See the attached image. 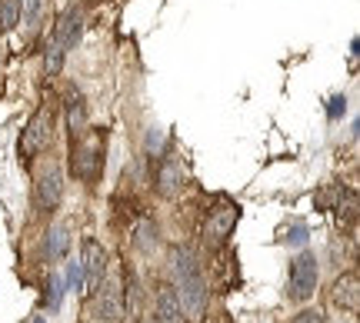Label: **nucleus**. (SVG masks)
I'll list each match as a JSON object with an SVG mask.
<instances>
[{
    "instance_id": "f257e3e1",
    "label": "nucleus",
    "mask_w": 360,
    "mask_h": 323,
    "mask_svg": "<svg viewBox=\"0 0 360 323\" xmlns=\"http://www.w3.org/2000/svg\"><path fill=\"white\" fill-rule=\"evenodd\" d=\"M174 277H177V297H180V307H184V317L187 320H200L207 310V277L200 270V263L193 257L191 246H174Z\"/></svg>"
},
{
    "instance_id": "f03ea898",
    "label": "nucleus",
    "mask_w": 360,
    "mask_h": 323,
    "mask_svg": "<svg viewBox=\"0 0 360 323\" xmlns=\"http://www.w3.org/2000/svg\"><path fill=\"white\" fill-rule=\"evenodd\" d=\"M103 147H107V133L103 130H84L74 137L70 147V173L84 183H94L103 170Z\"/></svg>"
},
{
    "instance_id": "7ed1b4c3",
    "label": "nucleus",
    "mask_w": 360,
    "mask_h": 323,
    "mask_svg": "<svg viewBox=\"0 0 360 323\" xmlns=\"http://www.w3.org/2000/svg\"><path fill=\"white\" fill-rule=\"evenodd\" d=\"M53 127H57V104L53 100H44L37 107V114L27 120L24 133H20V160H34L37 154H44L53 140Z\"/></svg>"
},
{
    "instance_id": "20e7f679",
    "label": "nucleus",
    "mask_w": 360,
    "mask_h": 323,
    "mask_svg": "<svg viewBox=\"0 0 360 323\" xmlns=\"http://www.w3.org/2000/svg\"><path fill=\"white\" fill-rule=\"evenodd\" d=\"M317 280H321V267H317V257H314L310 250L297 253L294 263H290L287 300H294V303H307V300L317 294Z\"/></svg>"
},
{
    "instance_id": "39448f33",
    "label": "nucleus",
    "mask_w": 360,
    "mask_h": 323,
    "mask_svg": "<svg viewBox=\"0 0 360 323\" xmlns=\"http://www.w3.org/2000/svg\"><path fill=\"white\" fill-rule=\"evenodd\" d=\"M237 217H240V207L237 204H231V200H220L217 207L210 210V217H207V227H204V240L207 246H220L227 237H231V230L237 227Z\"/></svg>"
},
{
    "instance_id": "423d86ee",
    "label": "nucleus",
    "mask_w": 360,
    "mask_h": 323,
    "mask_svg": "<svg viewBox=\"0 0 360 323\" xmlns=\"http://www.w3.org/2000/svg\"><path fill=\"white\" fill-rule=\"evenodd\" d=\"M80 267H84V286L87 290H97L103 280V273H107V250H103L94 237H84V244H80Z\"/></svg>"
},
{
    "instance_id": "0eeeda50",
    "label": "nucleus",
    "mask_w": 360,
    "mask_h": 323,
    "mask_svg": "<svg viewBox=\"0 0 360 323\" xmlns=\"http://www.w3.org/2000/svg\"><path fill=\"white\" fill-rule=\"evenodd\" d=\"M80 34H84V11H80L77 4H70L60 17H57V24H53V44H60L64 51H74L80 44Z\"/></svg>"
},
{
    "instance_id": "6e6552de",
    "label": "nucleus",
    "mask_w": 360,
    "mask_h": 323,
    "mask_svg": "<svg viewBox=\"0 0 360 323\" xmlns=\"http://www.w3.org/2000/svg\"><path fill=\"white\" fill-rule=\"evenodd\" d=\"M184 187H187V173L180 167V160L177 157H164V164H160L154 173V190L160 197L174 200L177 194H184Z\"/></svg>"
},
{
    "instance_id": "1a4fd4ad",
    "label": "nucleus",
    "mask_w": 360,
    "mask_h": 323,
    "mask_svg": "<svg viewBox=\"0 0 360 323\" xmlns=\"http://www.w3.org/2000/svg\"><path fill=\"white\" fill-rule=\"evenodd\" d=\"M60 197H64V173L57 164H51L47 170H40L37 177V207L51 213V210H57Z\"/></svg>"
},
{
    "instance_id": "9d476101",
    "label": "nucleus",
    "mask_w": 360,
    "mask_h": 323,
    "mask_svg": "<svg viewBox=\"0 0 360 323\" xmlns=\"http://www.w3.org/2000/svg\"><path fill=\"white\" fill-rule=\"evenodd\" d=\"M154 320L157 323H184V307H180L177 290L170 284H160L154 294Z\"/></svg>"
},
{
    "instance_id": "9b49d317",
    "label": "nucleus",
    "mask_w": 360,
    "mask_h": 323,
    "mask_svg": "<svg viewBox=\"0 0 360 323\" xmlns=\"http://www.w3.org/2000/svg\"><path fill=\"white\" fill-rule=\"evenodd\" d=\"M330 297H334V303L340 307V310L357 313V307H360V280H357V273L350 270V273H344V277H337Z\"/></svg>"
},
{
    "instance_id": "f8f14e48",
    "label": "nucleus",
    "mask_w": 360,
    "mask_h": 323,
    "mask_svg": "<svg viewBox=\"0 0 360 323\" xmlns=\"http://www.w3.org/2000/svg\"><path fill=\"white\" fill-rule=\"evenodd\" d=\"M101 317L107 323H120L124 320V290H120L117 280H101Z\"/></svg>"
},
{
    "instance_id": "ddd939ff",
    "label": "nucleus",
    "mask_w": 360,
    "mask_h": 323,
    "mask_svg": "<svg viewBox=\"0 0 360 323\" xmlns=\"http://www.w3.org/2000/svg\"><path fill=\"white\" fill-rule=\"evenodd\" d=\"M64 110H67V130H70V137H80L87 130V100H84V93L67 91Z\"/></svg>"
},
{
    "instance_id": "4468645a",
    "label": "nucleus",
    "mask_w": 360,
    "mask_h": 323,
    "mask_svg": "<svg viewBox=\"0 0 360 323\" xmlns=\"http://www.w3.org/2000/svg\"><path fill=\"white\" fill-rule=\"evenodd\" d=\"M67 246H70V230L60 223V227H53V230L47 233V257H51V260H64L67 257Z\"/></svg>"
},
{
    "instance_id": "2eb2a0df",
    "label": "nucleus",
    "mask_w": 360,
    "mask_h": 323,
    "mask_svg": "<svg viewBox=\"0 0 360 323\" xmlns=\"http://www.w3.org/2000/svg\"><path fill=\"white\" fill-rule=\"evenodd\" d=\"M20 24V0H0V34H11Z\"/></svg>"
},
{
    "instance_id": "dca6fc26",
    "label": "nucleus",
    "mask_w": 360,
    "mask_h": 323,
    "mask_svg": "<svg viewBox=\"0 0 360 323\" xmlns=\"http://www.w3.org/2000/svg\"><path fill=\"white\" fill-rule=\"evenodd\" d=\"M134 246H137V250H154L157 246V227L150 220H141V223L134 227Z\"/></svg>"
},
{
    "instance_id": "f3484780",
    "label": "nucleus",
    "mask_w": 360,
    "mask_h": 323,
    "mask_svg": "<svg viewBox=\"0 0 360 323\" xmlns=\"http://www.w3.org/2000/svg\"><path fill=\"white\" fill-rule=\"evenodd\" d=\"M64 57L67 51L60 44H47V53H44V67H47V77H60V70H64Z\"/></svg>"
},
{
    "instance_id": "a211bd4d",
    "label": "nucleus",
    "mask_w": 360,
    "mask_h": 323,
    "mask_svg": "<svg viewBox=\"0 0 360 323\" xmlns=\"http://www.w3.org/2000/svg\"><path fill=\"white\" fill-rule=\"evenodd\" d=\"M20 11H24L27 27H34L40 20V11H44V0H20Z\"/></svg>"
},
{
    "instance_id": "6ab92c4d",
    "label": "nucleus",
    "mask_w": 360,
    "mask_h": 323,
    "mask_svg": "<svg viewBox=\"0 0 360 323\" xmlns=\"http://www.w3.org/2000/svg\"><path fill=\"white\" fill-rule=\"evenodd\" d=\"M67 284L74 286V290L84 286V267H80V260H70V263H67Z\"/></svg>"
},
{
    "instance_id": "aec40b11",
    "label": "nucleus",
    "mask_w": 360,
    "mask_h": 323,
    "mask_svg": "<svg viewBox=\"0 0 360 323\" xmlns=\"http://www.w3.org/2000/svg\"><path fill=\"white\" fill-rule=\"evenodd\" d=\"M290 323H327V317H323L321 310H314V307H307V310H300Z\"/></svg>"
},
{
    "instance_id": "412c9836",
    "label": "nucleus",
    "mask_w": 360,
    "mask_h": 323,
    "mask_svg": "<svg viewBox=\"0 0 360 323\" xmlns=\"http://www.w3.org/2000/svg\"><path fill=\"white\" fill-rule=\"evenodd\" d=\"M47 290H51V310H57V307H60V280L51 277V286H47Z\"/></svg>"
},
{
    "instance_id": "4be33fe9",
    "label": "nucleus",
    "mask_w": 360,
    "mask_h": 323,
    "mask_svg": "<svg viewBox=\"0 0 360 323\" xmlns=\"http://www.w3.org/2000/svg\"><path fill=\"white\" fill-rule=\"evenodd\" d=\"M344 110H347V100H344V97H334V100H330V120H337Z\"/></svg>"
},
{
    "instance_id": "5701e85b",
    "label": "nucleus",
    "mask_w": 360,
    "mask_h": 323,
    "mask_svg": "<svg viewBox=\"0 0 360 323\" xmlns=\"http://www.w3.org/2000/svg\"><path fill=\"white\" fill-rule=\"evenodd\" d=\"M160 127H150V137H147V150H154V147H160Z\"/></svg>"
},
{
    "instance_id": "b1692460",
    "label": "nucleus",
    "mask_w": 360,
    "mask_h": 323,
    "mask_svg": "<svg viewBox=\"0 0 360 323\" xmlns=\"http://www.w3.org/2000/svg\"><path fill=\"white\" fill-rule=\"evenodd\" d=\"M287 240H290V244H304V240H307V230H304V227H294Z\"/></svg>"
},
{
    "instance_id": "393cba45",
    "label": "nucleus",
    "mask_w": 360,
    "mask_h": 323,
    "mask_svg": "<svg viewBox=\"0 0 360 323\" xmlns=\"http://www.w3.org/2000/svg\"><path fill=\"white\" fill-rule=\"evenodd\" d=\"M34 323H47V320H44V317H34Z\"/></svg>"
},
{
    "instance_id": "a878e982",
    "label": "nucleus",
    "mask_w": 360,
    "mask_h": 323,
    "mask_svg": "<svg viewBox=\"0 0 360 323\" xmlns=\"http://www.w3.org/2000/svg\"><path fill=\"white\" fill-rule=\"evenodd\" d=\"M143 323H157V320H143Z\"/></svg>"
}]
</instances>
